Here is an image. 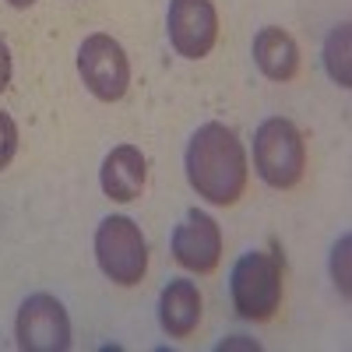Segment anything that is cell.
I'll return each instance as SVG.
<instances>
[{"mask_svg":"<svg viewBox=\"0 0 352 352\" xmlns=\"http://www.w3.org/2000/svg\"><path fill=\"white\" fill-rule=\"evenodd\" d=\"M247 152L236 131L219 120L194 131L187 144V184L201 201L215 208H232L247 194Z\"/></svg>","mask_w":352,"mask_h":352,"instance_id":"6da1fadb","label":"cell"},{"mask_svg":"<svg viewBox=\"0 0 352 352\" xmlns=\"http://www.w3.org/2000/svg\"><path fill=\"white\" fill-rule=\"evenodd\" d=\"M229 296H232V310L243 320L264 324L275 320V314L282 310V296H285V264L275 250H250L232 264L229 275Z\"/></svg>","mask_w":352,"mask_h":352,"instance_id":"7a4b0ae2","label":"cell"},{"mask_svg":"<svg viewBox=\"0 0 352 352\" xmlns=\"http://www.w3.org/2000/svg\"><path fill=\"white\" fill-rule=\"evenodd\" d=\"M254 169L268 187L292 190L307 173V141L285 116H268L254 131Z\"/></svg>","mask_w":352,"mask_h":352,"instance_id":"3957f363","label":"cell"},{"mask_svg":"<svg viewBox=\"0 0 352 352\" xmlns=\"http://www.w3.org/2000/svg\"><path fill=\"white\" fill-rule=\"evenodd\" d=\"M96 261L109 282L138 285L148 272V243L141 236V226L127 215H109L96 229Z\"/></svg>","mask_w":352,"mask_h":352,"instance_id":"277c9868","label":"cell"},{"mask_svg":"<svg viewBox=\"0 0 352 352\" xmlns=\"http://www.w3.org/2000/svg\"><path fill=\"white\" fill-rule=\"evenodd\" d=\"M78 74L99 102H120L131 88V60H127L124 46L106 32H96L81 43Z\"/></svg>","mask_w":352,"mask_h":352,"instance_id":"5b68a950","label":"cell"},{"mask_svg":"<svg viewBox=\"0 0 352 352\" xmlns=\"http://www.w3.org/2000/svg\"><path fill=\"white\" fill-rule=\"evenodd\" d=\"M14 338H18L21 352H67L71 349V317H67L64 303L50 296V292L28 296L14 320Z\"/></svg>","mask_w":352,"mask_h":352,"instance_id":"8992f818","label":"cell"},{"mask_svg":"<svg viewBox=\"0 0 352 352\" xmlns=\"http://www.w3.org/2000/svg\"><path fill=\"white\" fill-rule=\"evenodd\" d=\"M166 28L176 53L187 60H201L219 43V11L212 0H169Z\"/></svg>","mask_w":352,"mask_h":352,"instance_id":"52a82bcc","label":"cell"},{"mask_svg":"<svg viewBox=\"0 0 352 352\" xmlns=\"http://www.w3.org/2000/svg\"><path fill=\"white\" fill-rule=\"evenodd\" d=\"M173 261L180 268L194 272V275H212L222 261V229L219 222L201 212L190 208L184 215V222L173 229Z\"/></svg>","mask_w":352,"mask_h":352,"instance_id":"ba28073f","label":"cell"},{"mask_svg":"<svg viewBox=\"0 0 352 352\" xmlns=\"http://www.w3.org/2000/svg\"><path fill=\"white\" fill-rule=\"evenodd\" d=\"M99 180H102V194L109 201L131 204V201L141 197L144 180H148V159H144V152L134 148V144H116V148L102 159Z\"/></svg>","mask_w":352,"mask_h":352,"instance_id":"9c48e42d","label":"cell"},{"mask_svg":"<svg viewBox=\"0 0 352 352\" xmlns=\"http://www.w3.org/2000/svg\"><path fill=\"white\" fill-rule=\"evenodd\" d=\"M201 292L190 278H173L159 296V324L169 338H190L201 324Z\"/></svg>","mask_w":352,"mask_h":352,"instance_id":"30bf717a","label":"cell"},{"mask_svg":"<svg viewBox=\"0 0 352 352\" xmlns=\"http://www.w3.org/2000/svg\"><path fill=\"white\" fill-rule=\"evenodd\" d=\"M254 64L268 81H292L300 74V46L285 28L264 25L254 36Z\"/></svg>","mask_w":352,"mask_h":352,"instance_id":"8fae6325","label":"cell"},{"mask_svg":"<svg viewBox=\"0 0 352 352\" xmlns=\"http://www.w3.org/2000/svg\"><path fill=\"white\" fill-rule=\"evenodd\" d=\"M349 39H352L349 25H338V28H331V36H328V43H324V67H328V74H331V81H335L338 88H349V85H352Z\"/></svg>","mask_w":352,"mask_h":352,"instance_id":"7c38bea8","label":"cell"},{"mask_svg":"<svg viewBox=\"0 0 352 352\" xmlns=\"http://www.w3.org/2000/svg\"><path fill=\"white\" fill-rule=\"evenodd\" d=\"M18 152V124L11 120V113L0 109V169H8Z\"/></svg>","mask_w":352,"mask_h":352,"instance_id":"4fadbf2b","label":"cell"},{"mask_svg":"<svg viewBox=\"0 0 352 352\" xmlns=\"http://www.w3.org/2000/svg\"><path fill=\"white\" fill-rule=\"evenodd\" d=\"M349 247H352V240L342 236L335 247V257H331V275H335V285L342 289L345 300H349Z\"/></svg>","mask_w":352,"mask_h":352,"instance_id":"5bb4252c","label":"cell"},{"mask_svg":"<svg viewBox=\"0 0 352 352\" xmlns=\"http://www.w3.org/2000/svg\"><path fill=\"white\" fill-rule=\"evenodd\" d=\"M11 85V50L0 43V92Z\"/></svg>","mask_w":352,"mask_h":352,"instance_id":"9a60e30c","label":"cell"},{"mask_svg":"<svg viewBox=\"0 0 352 352\" xmlns=\"http://www.w3.org/2000/svg\"><path fill=\"white\" fill-rule=\"evenodd\" d=\"M8 4H11V8H18V11H25V8H32L36 0H8Z\"/></svg>","mask_w":352,"mask_h":352,"instance_id":"2e32d148","label":"cell"}]
</instances>
